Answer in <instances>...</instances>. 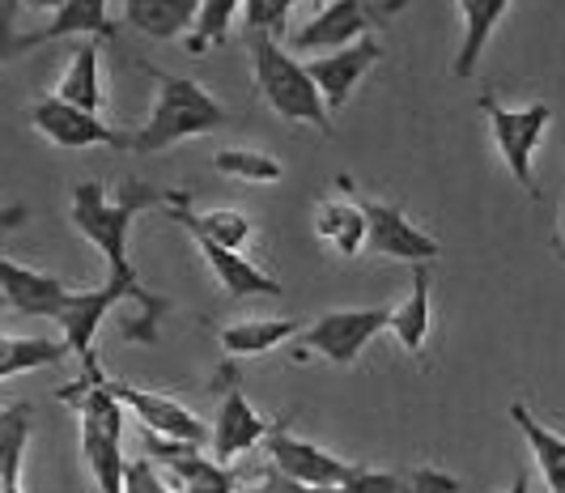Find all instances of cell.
<instances>
[{"label": "cell", "mask_w": 565, "mask_h": 493, "mask_svg": "<svg viewBox=\"0 0 565 493\" xmlns=\"http://www.w3.org/2000/svg\"><path fill=\"white\" fill-rule=\"evenodd\" d=\"M167 204V192H153L149 183H137L128 179L119 187V201H111L103 192V183H77L73 187V204H68V222L73 231L82 234L85 243H94L107 260V281H119L128 290H137L145 302H158V293H149L137 281V268L128 264V238H132V222L145 208H162Z\"/></svg>", "instance_id": "cell-1"}, {"label": "cell", "mask_w": 565, "mask_h": 493, "mask_svg": "<svg viewBox=\"0 0 565 493\" xmlns=\"http://www.w3.org/2000/svg\"><path fill=\"white\" fill-rule=\"evenodd\" d=\"M243 43H247V56H252L259 98H264L285 124H307L315 132L332 137V111H328L323 89L315 86L311 68L294 56L289 47H281L277 34L247 30Z\"/></svg>", "instance_id": "cell-2"}, {"label": "cell", "mask_w": 565, "mask_h": 493, "mask_svg": "<svg viewBox=\"0 0 565 493\" xmlns=\"http://www.w3.org/2000/svg\"><path fill=\"white\" fill-rule=\"evenodd\" d=\"M145 73L158 82V98H153V111L141 124V132H132V153H162V149L183 146L192 137H209L230 124V111L200 82L162 73L153 64H145Z\"/></svg>", "instance_id": "cell-3"}, {"label": "cell", "mask_w": 565, "mask_h": 493, "mask_svg": "<svg viewBox=\"0 0 565 493\" xmlns=\"http://www.w3.org/2000/svg\"><path fill=\"white\" fill-rule=\"evenodd\" d=\"M399 9H404V0H328L311 22H302L289 34V52L328 56L340 47H353L358 39H366L370 30H379Z\"/></svg>", "instance_id": "cell-4"}, {"label": "cell", "mask_w": 565, "mask_h": 493, "mask_svg": "<svg viewBox=\"0 0 565 493\" xmlns=\"http://www.w3.org/2000/svg\"><path fill=\"white\" fill-rule=\"evenodd\" d=\"M481 111H484V119H489V132H493L498 153H502V162H507L510 174H514V183H519L527 196H536L532 153H536L540 141H544V128L553 124V107H548V103H532V107H502V103H498V94H493V89H484Z\"/></svg>", "instance_id": "cell-5"}, {"label": "cell", "mask_w": 565, "mask_h": 493, "mask_svg": "<svg viewBox=\"0 0 565 493\" xmlns=\"http://www.w3.org/2000/svg\"><path fill=\"white\" fill-rule=\"evenodd\" d=\"M337 187L362 204V213H366V222H370V251H374V256H383V260H404L408 268H413V264H434L443 256V243H438L434 234H425L417 222H408L404 208H396V204H387V201H374V196H358L349 174H340Z\"/></svg>", "instance_id": "cell-6"}, {"label": "cell", "mask_w": 565, "mask_h": 493, "mask_svg": "<svg viewBox=\"0 0 565 493\" xmlns=\"http://www.w3.org/2000/svg\"><path fill=\"white\" fill-rule=\"evenodd\" d=\"M392 332V311L387 307H353V311H328L319 315L311 328H302V349L298 357L319 353L328 357L332 366H353L362 357V349Z\"/></svg>", "instance_id": "cell-7"}, {"label": "cell", "mask_w": 565, "mask_h": 493, "mask_svg": "<svg viewBox=\"0 0 565 493\" xmlns=\"http://www.w3.org/2000/svg\"><path fill=\"white\" fill-rule=\"evenodd\" d=\"M264 447H268V456H273V464H277V472H281L285 481H294V485H302V490L340 493L353 481V472H358V464H344L340 456L315 447L307 438L289 435L285 426H277Z\"/></svg>", "instance_id": "cell-8"}, {"label": "cell", "mask_w": 565, "mask_h": 493, "mask_svg": "<svg viewBox=\"0 0 565 493\" xmlns=\"http://www.w3.org/2000/svg\"><path fill=\"white\" fill-rule=\"evenodd\" d=\"M277 426L264 421L252 408V400L243 396V383H238V371L234 366H222V400H217V417H213V460L217 464H230L238 456H247L255 442H268Z\"/></svg>", "instance_id": "cell-9"}, {"label": "cell", "mask_w": 565, "mask_h": 493, "mask_svg": "<svg viewBox=\"0 0 565 493\" xmlns=\"http://www.w3.org/2000/svg\"><path fill=\"white\" fill-rule=\"evenodd\" d=\"M30 124L60 149H94V146L132 149V137H128V132L111 128L103 116H89V111H82V107L60 103L56 94L30 107Z\"/></svg>", "instance_id": "cell-10"}, {"label": "cell", "mask_w": 565, "mask_h": 493, "mask_svg": "<svg viewBox=\"0 0 565 493\" xmlns=\"http://www.w3.org/2000/svg\"><path fill=\"white\" fill-rule=\"evenodd\" d=\"M107 387H111V396L128 408V412H137V421H141L153 438L188 442V447H204V438H213V430H204V421H200L196 412H188L179 400H170L162 392H145V387L115 383V378H107Z\"/></svg>", "instance_id": "cell-11"}, {"label": "cell", "mask_w": 565, "mask_h": 493, "mask_svg": "<svg viewBox=\"0 0 565 493\" xmlns=\"http://www.w3.org/2000/svg\"><path fill=\"white\" fill-rule=\"evenodd\" d=\"M0 290H4V307L13 315H34V320H60L68 298L77 290H68L60 277L52 272H39L18 260H0Z\"/></svg>", "instance_id": "cell-12"}, {"label": "cell", "mask_w": 565, "mask_h": 493, "mask_svg": "<svg viewBox=\"0 0 565 493\" xmlns=\"http://www.w3.org/2000/svg\"><path fill=\"white\" fill-rule=\"evenodd\" d=\"M379 60H383V47H379V39H374V34L358 39L353 47H340V52H328V56L307 60L315 86L323 89V98H328V111H332V116H337L340 107L353 98L358 82L366 77Z\"/></svg>", "instance_id": "cell-13"}, {"label": "cell", "mask_w": 565, "mask_h": 493, "mask_svg": "<svg viewBox=\"0 0 565 493\" xmlns=\"http://www.w3.org/2000/svg\"><path fill=\"white\" fill-rule=\"evenodd\" d=\"M170 222L179 231H188L192 238H209V243H222L230 251H243L252 243V217L238 213V208H192V196L188 192H167V204H162Z\"/></svg>", "instance_id": "cell-14"}, {"label": "cell", "mask_w": 565, "mask_h": 493, "mask_svg": "<svg viewBox=\"0 0 565 493\" xmlns=\"http://www.w3.org/2000/svg\"><path fill=\"white\" fill-rule=\"evenodd\" d=\"M107 4L111 0H68L60 13H52V22L43 30H34V34H13L9 39V52L4 56L13 60L18 52H26V47H39V43H56V39H68V34H103V39H115V22L111 13H107Z\"/></svg>", "instance_id": "cell-15"}, {"label": "cell", "mask_w": 565, "mask_h": 493, "mask_svg": "<svg viewBox=\"0 0 565 493\" xmlns=\"http://www.w3.org/2000/svg\"><path fill=\"white\" fill-rule=\"evenodd\" d=\"M200 247V256L209 260L213 268V277H217V286L230 293V298H277L281 293V281L273 277V272H264L259 264H252L243 251H230L222 243H209V238H192Z\"/></svg>", "instance_id": "cell-16"}, {"label": "cell", "mask_w": 565, "mask_h": 493, "mask_svg": "<svg viewBox=\"0 0 565 493\" xmlns=\"http://www.w3.org/2000/svg\"><path fill=\"white\" fill-rule=\"evenodd\" d=\"M315 234L337 251L340 260H358L370 251V222L362 204L344 192V201H323L315 208Z\"/></svg>", "instance_id": "cell-17"}, {"label": "cell", "mask_w": 565, "mask_h": 493, "mask_svg": "<svg viewBox=\"0 0 565 493\" xmlns=\"http://www.w3.org/2000/svg\"><path fill=\"white\" fill-rule=\"evenodd\" d=\"M204 0H124V26H137L158 43H174L196 30Z\"/></svg>", "instance_id": "cell-18"}, {"label": "cell", "mask_w": 565, "mask_h": 493, "mask_svg": "<svg viewBox=\"0 0 565 493\" xmlns=\"http://www.w3.org/2000/svg\"><path fill=\"white\" fill-rule=\"evenodd\" d=\"M340 493H459V481L438 468H358Z\"/></svg>", "instance_id": "cell-19"}, {"label": "cell", "mask_w": 565, "mask_h": 493, "mask_svg": "<svg viewBox=\"0 0 565 493\" xmlns=\"http://www.w3.org/2000/svg\"><path fill=\"white\" fill-rule=\"evenodd\" d=\"M459 4V18H463V39H459V56H455V77H472L477 73V60L484 56L489 39L498 22L507 18L510 0H455Z\"/></svg>", "instance_id": "cell-20"}, {"label": "cell", "mask_w": 565, "mask_h": 493, "mask_svg": "<svg viewBox=\"0 0 565 493\" xmlns=\"http://www.w3.org/2000/svg\"><path fill=\"white\" fill-rule=\"evenodd\" d=\"M98 43L89 39L77 47V56L68 64V73L60 77L56 98L68 103V107H82L89 116H103L107 111V89H103V64H98Z\"/></svg>", "instance_id": "cell-21"}, {"label": "cell", "mask_w": 565, "mask_h": 493, "mask_svg": "<svg viewBox=\"0 0 565 493\" xmlns=\"http://www.w3.org/2000/svg\"><path fill=\"white\" fill-rule=\"evenodd\" d=\"M429 264H413V290L392 311V336L408 357H425V341H429Z\"/></svg>", "instance_id": "cell-22"}, {"label": "cell", "mask_w": 565, "mask_h": 493, "mask_svg": "<svg viewBox=\"0 0 565 493\" xmlns=\"http://www.w3.org/2000/svg\"><path fill=\"white\" fill-rule=\"evenodd\" d=\"M510 421L527 438V447L536 456V472L544 476L548 493H565V438L557 430H548L527 405H510Z\"/></svg>", "instance_id": "cell-23"}, {"label": "cell", "mask_w": 565, "mask_h": 493, "mask_svg": "<svg viewBox=\"0 0 565 493\" xmlns=\"http://www.w3.org/2000/svg\"><path fill=\"white\" fill-rule=\"evenodd\" d=\"M302 323L298 320H238L226 323L217 336H222V349L230 357H259L268 349H277L285 336H298Z\"/></svg>", "instance_id": "cell-24"}, {"label": "cell", "mask_w": 565, "mask_h": 493, "mask_svg": "<svg viewBox=\"0 0 565 493\" xmlns=\"http://www.w3.org/2000/svg\"><path fill=\"white\" fill-rule=\"evenodd\" d=\"M30 426L34 417L26 405H9L0 412V493H22V456Z\"/></svg>", "instance_id": "cell-25"}, {"label": "cell", "mask_w": 565, "mask_h": 493, "mask_svg": "<svg viewBox=\"0 0 565 493\" xmlns=\"http://www.w3.org/2000/svg\"><path fill=\"white\" fill-rule=\"evenodd\" d=\"M68 353H73L68 341H52V336H4L0 378H18V375H26V371L60 366Z\"/></svg>", "instance_id": "cell-26"}, {"label": "cell", "mask_w": 565, "mask_h": 493, "mask_svg": "<svg viewBox=\"0 0 565 493\" xmlns=\"http://www.w3.org/2000/svg\"><path fill=\"white\" fill-rule=\"evenodd\" d=\"M238 4H243V0H204V9H200V18H196V30L188 34V52H192V56H204V52H213V47L226 43L230 30H234V18H238Z\"/></svg>", "instance_id": "cell-27"}, {"label": "cell", "mask_w": 565, "mask_h": 493, "mask_svg": "<svg viewBox=\"0 0 565 493\" xmlns=\"http://www.w3.org/2000/svg\"><path fill=\"white\" fill-rule=\"evenodd\" d=\"M213 171L226 179H243V183H281V162L255 149H217L213 153Z\"/></svg>", "instance_id": "cell-28"}, {"label": "cell", "mask_w": 565, "mask_h": 493, "mask_svg": "<svg viewBox=\"0 0 565 493\" xmlns=\"http://www.w3.org/2000/svg\"><path fill=\"white\" fill-rule=\"evenodd\" d=\"M298 0H243V34L259 30V34H277L281 39L289 30V13Z\"/></svg>", "instance_id": "cell-29"}, {"label": "cell", "mask_w": 565, "mask_h": 493, "mask_svg": "<svg viewBox=\"0 0 565 493\" xmlns=\"http://www.w3.org/2000/svg\"><path fill=\"white\" fill-rule=\"evenodd\" d=\"M124 493H174V490L162 481V472L149 464V460H132L128 464V490Z\"/></svg>", "instance_id": "cell-30"}, {"label": "cell", "mask_w": 565, "mask_h": 493, "mask_svg": "<svg viewBox=\"0 0 565 493\" xmlns=\"http://www.w3.org/2000/svg\"><path fill=\"white\" fill-rule=\"evenodd\" d=\"M18 9H22V0H4V30H9V39H13V18H18Z\"/></svg>", "instance_id": "cell-31"}, {"label": "cell", "mask_w": 565, "mask_h": 493, "mask_svg": "<svg viewBox=\"0 0 565 493\" xmlns=\"http://www.w3.org/2000/svg\"><path fill=\"white\" fill-rule=\"evenodd\" d=\"M507 493H532V476H527V472H519V476L510 481V490H507Z\"/></svg>", "instance_id": "cell-32"}, {"label": "cell", "mask_w": 565, "mask_h": 493, "mask_svg": "<svg viewBox=\"0 0 565 493\" xmlns=\"http://www.w3.org/2000/svg\"><path fill=\"white\" fill-rule=\"evenodd\" d=\"M26 4H30V9H52V13H60L68 0H26Z\"/></svg>", "instance_id": "cell-33"}, {"label": "cell", "mask_w": 565, "mask_h": 493, "mask_svg": "<svg viewBox=\"0 0 565 493\" xmlns=\"http://www.w3.org/2000/svg\"><path fill=\"white\" fill-rule=\"evenodd\" d=\"M562 234H565V231H562ZM562 251H565V238H562Z\"/></svg>", "instance_id": "cell-34"}]
</instances>
